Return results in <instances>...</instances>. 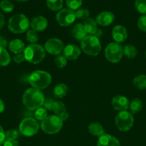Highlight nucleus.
Masks as SVG:
<instances>
[{"label": "nucleus", "instance_id": "nucleus-1", "mask_svg": "<svg viewBox=\"0 0 146 146\" xmlns=\"http://www.w3.org/2000/svg\"><path fill=\"white\" fill-rule=\"evenodd\" d=\"M23 104L29 111H34L41 108L44 101V96L40 90L30 88L26 90L22 97Z\"/></svg>", "mask_w": 146, "mask_h": 146}, {"label": "nucleus", "instance_id": "nucleus-7", "mask_svg": "<svg viewBox=\"0 0 146 146\" xmlns=\"http://www.w3.org/2000/svg\"><path fill=\"white\" fill-rule=\"evenodd\" d=\"M123 56V48L117 42L110 43L104 49V56L110 62L116 64L121 60Z\"/></svg>", "mask_w": 146, "mask_h": 146}, {"label": "nucleus", "instance_id": "nucleus-30", "mask_svg": "<svg viewBox=\"0 0 146 146\" xmlns=\"http://www.w3.org/2000/svg\"><path fill=\"white\" fill-rule=\"evenodd\" d=\"M74 14H75L76 18L86 20L87 19L89 18L90 11L86 8H80L76 10V12H74Z\"/></svg>", "mask_w": 146, "mask_h": 146}, {"label": "nucleus", "instance_id": "nucleus-18", "mask_svg": "<svg viewBox=\"0 0 146 146\" xmlns=\"http://www.w3.org/2000/svg\"><path fill=\"white\" fill-rule=\"evenodd\" d=\"M72 35L77 41H82L87 36V33L84 30V25L77 24L72 30Z\"/></svg>", "mask_w": 146, "mask_h": 146}, {"label": "nucleus", "instance_id": "nucleus-9", "mask_svg": "<svg viewBox=\"0 0 146 146\" xmlns=\"http://www.w3.org/2000/svg\"><path fill=\"white\" fill-rule=\"evenodd\" d=\"M39 129L38 123L33 118H26L20 123L19 131L24 136H33L38 133Z\"/></svg>", "mask_w": 146, "mask_h": 146}, {"label": "nucleus", "instance_id": "nucleus-47", "mask_svg": "<svg viewBox=\"0 0 146 146\" xmlns=\"http://www.w3.org/2000/svg\"><path fill=\"white\" fill-rule=\"evenodd\" d=\"M16 1H28V0H16Z\"/></svg>", "mask_w": 146, "mask_h": 146}, {"label": "nucleus", "instance_id": "nucleus-25", "mask_svg": "<svg viewBox=\"0 0 146 146\" xmlns=\"http://www.w3.org/2000/svg\"><path fill=\"white\" fill-rule=\"evenodd\" d=\"M11 62V58L5 48L0 47V66H6Z\"/></svg>", "mask_w": 146, "mask_h": 146}, {"label": "nucleus", "instance_id": "nucleus-15", "mask_svg": "<svg viewBox=\"0 0 146 146\" xmlns=\"http://www.w3.org/2000/svg\"><path fill=\"white\" fill-rule=\"evenodd\" d=\"M115 19V15L110 11H102L97 15L96 18V22L102 27L109 26L113 22Z\"/></svg>", "mask_w": 146, "mask_h": 146}, {"label": "nucleus", "instance_id": "nucleus-37", "mask_svg": "<svg viewBox=\"0 0 146 146\" xmlns=\"http://www.w3.org/2000/svg\"><path fill=\"white\" fill-rule=\"evenodd\" d=\"M137 27L142 31L146 32V15L141 16L137 21Z\"/></svg>", "mask_w": 146, "mask_h": 146}, {"label": "nucleus", "instance_id": "nucleus-46", "mask_svg": "<svg viewBox=\"0 0 146 146\" xmlns=\"http://www.w3.org/2000/svg\"><path fill=\"white\" fill-rule=\"evenodd\" d=\"M4 108H5V106H4V102H3L2 100L0 99V113H1L4 111Z\"/></svg>", "mask_w": 146, "mask_h": 146}, {"label": "nucleus", "instance_id": "nucleus-22", "mask_svg": "<svg viewBox=\"0 0 146 146\" xmlns=\"http://www.w3.org/2000/svg\"><path fill=\"white\" fill-rule=\"evenodd\" d=\"M68 91V88L64 84H59L54 88L53 94L56 98H62L65 96Z\"/></svg>", "mask_w": 146, "mask_h": 146}, {"label": "nucleus", "instance_id": "nucleus-4", "mask_svg": "<svg viewBox=\"0 0 146 146\" xmlns=\"http://www.w3.org/2000/svg\"><path fill=\"white\" fill-rule=\"evenodd\" d=\"M30 22L24 14H18L9 19L8 22V29L14 34H21L27 31Z\"/></svg>", "mask_w": 146, "mask_h": 146}, {"label": "nucleus", "instance_id": "nucleus-26", "mask_svg": "<svg viewBox=\"0 0 146 146\" xmlns=\"http://www.w3.org/2000/svg\"><path fill=\"white\" fill-rule=\"evenodd\" d=\"M123 54L128 58H133L137 55V49L131 44H126L123 47Z\"/></svg>", "mask_w": 146, "mask_h": 146}, {"label": "nucleus", "instance_id": "nucleus-6", "mask_svg": "<svg viewBox=\"0 0 146 146\" xmlns=\"http://www.w3.org/2000/svg\"><path fill=\"white\" fill-rule=\"evenodd\" d=\"M63 121L58 115H52L47 116L41 123V128L44 133L50 135H54L61 131Z\"/></svg>", "mask_w": 146, "mask_h": 146}, {"label": "nucleus", "instance_id": "nucleus-19", "mask_svg": "<svg viewBox=\"0 0 146 146\" xmlns=\"http://www.w3.org/2000/svg\"><path fill=\"white\" fill-rule=\"evenodd\" d=\"M9 48L11 52L17 54L24 52L25 49V46L24 42L20 39H14L10 41L9 44Z\"/></svg>", "mask_w": 146, "mask_h": 146}, {"label": "nucleus", "instance_id": "nucleus-20", "mask_svg": "<svg viewBox=\"0 0 146 146\" xmlns=\"http://www.w3.org/2000/svg\"><path fill=\"white\" fill-rule=\"evenodd\" d=\"M97 24L96 20H94V19H87L84 24V28L87 34H88L89 35H94V34L97 29Z\"/></svg>", "mask_w": 146, "mask_h": 146}, {"label": "nucleus", "instance_id": "nucleus-28", "mask_svg": "<svg viewBox=\"0 0 146 146\" xmlns=\"http://www.w3.org/2000/svg\"><path fill=\"white\" fill-rule=\"evenodd\" d=\"M52 111H53V113L56 115L59 116L60 115L62 114L63 113L66 112L65 106L61 101H54Z\"/></svg>", "mask_w": 146, "mask_h": 146}, {"label": "nucleus", "instance_id": "nucleus-23", "mask_svg": "<svg viewBox=\"0 0 146 146\" xmlns=\"http://www.w3.org/2000/svg\"><path fill=\"white\" fill-rule=\"evenodd\" d=\"M133 85L136 88L140 90L146 89V76L141 74V75L136 76L133 79Z\"/></svg>", "mask_w": 146, "mask_h": 146}, {"label": "nucleus", "instance_id": "nucleus-29", "mask_svg": "<svg viewBox=\"0 0 146 146\" xmlns=\"http://www.w3.org/2000/svg\"><path fill=\"white\" fill-rule=\"evenodd\" d=\"M26 38L27 41L31 44H34L37 42L39 39L38 34L36 31L33 29H29L27 31V34H26Z\"/></svg>", "mask_w": 146, "mask_h": 146}, {"label": "nucleus", "instance_id": "nucleus-36", "mask_svg": "<svg viewBox=\"0 0 146 146\" xmlns=\"http://www.w3.org/2000/svg\"><path fill=\"white\" fill-rule=\"evenodd\" d=\"M19 136V133L17 130H8L5 132L6 140H17Z\"/></svg>", "mask_w": 146, "mask_h": 146}, {"label": "nucleus", "instance_id": "nucleus-8", "mask_svg": "<svg viewBox=\"0 0 146 146\" xmlns=\"http://www.w3.org/2000/svg\"><path fill=\"white\" fill-rule=\"evenodd\" d=\"M134 118L133 114L128 111H121L115 118V125L117 128L123 132L130 131L133 125Z\"/></svg>", "mask_w": 146, "mask_h": 146}, {"label": "nucleus", "instance_id": "nucleus-41", "mask_svg": "<svg viewBox=\"0 0 146 146\" xmlns=\"http://www.w3.org/2000/svg\"><path fill=\"white\" fill-rule=\"evenodd\" d=\"M5 140V132H4L2 127L0 125V146H1V144L4 143Z\"/></svg>", "mask_w": 146, "mask_h": 146}, {"label": "nucleus", "instance_id": "nucleus-40", "mask_svg": "<svg viewBox=\"0 0 146 146\" xmlns=\"http://www.w3.org/2000/svg\"><path fill=\"white\" fill-rule=\"evenodd\" d=\"M4 146H19V143L17 140H5Z\"/></svg>", "mask_w": 146, "mask_h": 146}, {"label": "nucleus", "instance_id": "nucleus-2", "mask_svg": "<svg viewBox=\"0 0 146 146\" xmlns=\"http://www.w3.org/2000/svg\"><path fill=\"white\" fill-rule=\"evenodd\" d=\"M28 82L34 88L42 90L47 88L52 82V76L44 71H35L30 74Z\"/></svg>", "mask_w": 146, "mask_h": 146}, {"label": "nucleus", "instance_id": "nucleus-42", "mask_svg": "<svg viewBox=\"0 0 146 146\" xmlns=\"http://www.w3.org/2000/svg\"><path fill=\"white\" fill-rule=\"evenodd\" d=\"M7 46V41L4 37L0 36V47L3 48H6Z\"/></svg>", "mask_w": 146, "mask_h": 146}, {"label": "nucleus", "instance_id": "nucleus-32", "mask_svg": "<svg viewBox=\"0 0 146 146\" xmlns=\"http://www.w3.org/2000/svg\"><path fill=\"white\" fill-rule=\"evenodd\" d=\"M0 8L4 12H11L14 10V4L8 0H3L0 2Z\"/></svg>", "mask_w": 146, "mask_h": 146}, {"label": "nucleus", "instance_id": "nucleus-34", "mask_svg": "<svg viewBox=\"0 0 146 146\" xmlns=\"http://www.w3.org/2000/svg\"><path fill=\"white\" fill-rule=\"evenodd\" d=\"M35 118L39 121H42L45 119L48 115H47V111L44 108H39L38 109L36 110L35 113Z\"/></svg>", "mask_w": 146, "mask_h": 146}, {"label": "nucleus", "instance_id": "nucleus-44", "mask_svg": "<svg viewBox=\"0 0 146 146\" xmlns=\"http://www.w3.org/2000/svg\"><path fill=\"white\" fill-rule=\"evenodd\" d=\"M4 24H5V19H4V17L3 16V14L0 12V30L3 28Z\"/></svg>", "mask_w": 146, "mask_h": 146}, {"label": "nucleus", "instance_id": "nucleus-13", "mask_svg": "<svg viewBox=\"0 0 146 146\" xmlns=\"http://www.w3.org/2000/svg\"><path fill=\"white\" fill-rule=\"evenodd\" d=\"M112 36L117 43H123L127 38V31L125 27L121 25H117L113 28L112 31Z\"/></svg>", "mask_w": 146, "mask_h": 146}, {"label": "nucleus", "instance_id": "nucleus-17", "mask_svg": "<svg viewBox=\"0 0 146 146\" xmlns=\"http://www.w3.org/2000/svg\"><path fill=\"white\" fill-rule=\"evenodd\" d=\"M97 146H120V141L109 134H103L97 140Z\"/></svg>", "mask_w": 146, "mask_h": 146}, {"label": "nucleus", "instance_id": "nucleus-16", "mask_svg": "<svg viewBox=\"0 0 146 146\" xmlns=\"http://www.w3.org/2000/svg\"><path fill=\"white\" fill-rule=\"evenodd\" d=\"M48 22L46 18L42 16H37L31 19L30 22V27L36 31H42L47 29Z\"/></svg>", "mask_w": 146, "mask_h": 146}, {"label": "nucleus", "instance_id": "nucleus-21", "mask_svg": "<svg viewBox=\"0 0 146 146\" xmlns=\"http://www.w3.org/2000/svg\"><path fill=\"white\" fill-rule=\"evenodd\" d=\"M88 131L94 136L100 137L104 134V128L99 123H91L88 126Z\"/></svg>", "mask_w": 146, "mask_h": 146}, {"label": "nucleus", "instance_id": "nucleus-45", "mask_svg": "<svg viewBox=\"0 0 146 146\" xmlns=\"http://www.w3.org/2000/svg\"><path fill=\"white\" fill-rule=\"evenodd\" d=\"M102 34H103L102 31V30L100 29H97V31H96L95 33H94V36H95L97 37V38H100V37H101L102 36Z\"/></svg>", "mask_w": 146, "mask_h": 146}, {"label": "nucleus", "instance_id": "nucleus-33", "mask_svg": "<svg viewBox=\"0 0 146 146\" xmlns=\"http://www.w3.org/2000/svg\"><path fill=\"white\" fill-rule=\"evenodd\" d=\"M66 4L71 10H77L82 4V0H66Z\"/></svg>", "mask_w": 146, "mask_h": 146}, {"label": "nucleus", "instance_id": "nucleus-10", "mask_svg": "<svg viewBox=\"0 0 146 146\" xmlns=\"http://www.w3.org/2000/svg\"><path fill=\"white\" fill-rule=\"evenodd\" d=\"M75 14L70 9H61L57 14L56 19L58 24L62 27L70 26L75 20Z\"/></svg>", "mask_w": 146, "mask_h": 146}, {"label": "nucleus", "instance_id": "nucleus-48", "mask_svg": "<svg viewBox=\"0 0 146 146\" xmlns=\"http://www.w3.org/2000/svg\"><path fill=\"white\" fill-rule=\"evenodd\" d=\"M145 56H146V52H145Z\"/></svg>", "mask_w": 146, "mask_h": 146}, {"label": "nucleus", "instance_id": "nucleus-39", "mask_svg": "<svg viewBox=\"0 0 146 146\" xmlns=\"http://www.w3.org/2000/svg\"><path fill=\"white\" fill-rule=\"evenodd\" d=\"M13 59H14V61L16 64H21V63H22L23 61H25V57H24V53L15 54Z\"/></svg>", "mask_w": 146, "mask_h": 146}, {"label": "nucleus", "instance_id": "nucleus-12", "mask_svg": "<svg viewBox=\"0 0 146 146\" xmlns=\"http://www.w3.org/2000/svg\"><path fill=\"white\" fill-rule=\"evenodd\" d=\"M112 106L113 108L120 112L125 111L129 108L130 101L123 96H116L112 100Z\"/></svg>", "mask_w": 146, "mask_h": 146}, {"label": "nucleus", "instance_id": "nucleus-5", "mask_svg": "<svg viewBox=\"0 0 146 146\" xmlns=\"http://www.w3.org/2000/svg\"><path fill=\"white\" fill-rule=\"evenodd\" d=\"M82 50L86 54L92 56H96L101 51L100 39L94 35H88L81 41Z\"/></svg>", "mask_w": 146, "mask_h": 146}, {"label": "nucleus", "instance_id": "nucleus-31", "mask_svg": "<svg viewBox=\"0 0 146 146\" xmlns=\"http://www.w3.org/2000/svg\"><path fill=\"white\" fill-rule=\"evenodd\" d=\"M135 7L140 14H146V0H135Z\"/></svg>", "mask_w": 146, "mask_h": 146}, {"label": "nucleus", "instance_id": "nucleus-14", "mask_svg": "<svg viewBox=\"0 0 146 146\" xmlns=\"http://www.w3.org/2000/svg\"><path fill=\"white\" fill-rule=\"evenodd\" d=\"M64 56L67 59L69 60H75L78 58L81 54V50L74 44H69L66 46L63 50Z\"/></svg>", "mask_w": 146, "mask_h": 146}, {"label": "nucleus", "instance_id": "nucleus-43", "mask_svg": "<svg viewBox=\"0 0 146 146\" xmlns=\"http://www.w3.org/2000/svg\"><path fill=\"white\" fill-rule=\"evenodd\" d=\"M59 117H60V119H61L62 121H65L68 119L69 117H70V115H69L68 113L66 111V112L63 113L62 114H61V115H59Z\"/></svg>", "mask_w": 146, "mask_h": 146}, {"label": "nucleus", "instance_id": "nucleus-3", "mask_svg": "<svg viewBox=\"0 0 146 146\" xmlns=\"http://www.w3.org/2000/svg\"><path fill=\"white\" fill-rule=\"evenodd\" d=\"M25 60L33 64L41 63L45 58V50L37 44H31L27 46L24 51Z\"/></svg>", "mask_w": 146, "mask_h": 146}, {"label": "nucleus", "instance_id": "nucleus-27", "mask_svg": "<svg viewBox=\"0 0 146 146\" xmlns=\"http://www.w3.org/2000/svg\"><path fill=\"white\" fill-rule=\"evenodd\" d=\"M47 4L52 11H58L62 7L63 0H47Z\"/></svg>", "mask_w": 146, "mask_h": 146}, {"label": "nucleus", "instance_id": "nucleus-35", "mask_svg": "<svg viewBox=\"0 0 146 146\" xmlns=\"http://www.w3.org/2000/svg\"><path fill=\"white\" fill-rule=\"evenodd\" d=\"M54 63L58 68H62L67 65V58L64 56L59 55L54 59Z\"/></svg>", "mask_w": 146, "mask_h": 146}, {"label": "nucleus", "instance_id": "nucleus-38", "mask_svg": "<svg viewBox=\"0 0 146 146\" xmlns=\"http://www.w3.org/2000/svg\"><path fill=\"white\" fill-rule=\"evenodd\" d=\"M54 101L53 99H52V98H44L43 106H44V108H45L47 111V110H48V111H52L53 105H54Z\"/></svg>", "mask_w": 146, "mask_h": 146}, {"label": "nucleus", "instance_id": "nucleus-11", "mask_svg": "<svg viewBox=\"0 0 146 146\" xmlns=\"http://www.w3.org/2000/svg\"><path fill=\"white\" fill-rule=\"evenodd\" d=\"M64 44L61 40L57 38H50L44 45V48L47 52L52 55H60L64 50Z\"/></svg>", "mask_w": 146, "mask_h": 146}, {"label": "nucleus", "instance_id": "nucleus-24", "mask_svg": "<svg viewBox=\"0 0 146 146\" xmlns=\"http://www.w3.org/2000/svg\"><path fill=\"white\" fill-rule=\"evenodd\" d=\"M129 108H130L131 113L135 114L137 113L140 112L142 110V108H143V103H142L141 100H140L139 98L133 99L130 103Z\"/></svg>", "mask_w": 146, "mask_h": 146}]
</instances>
